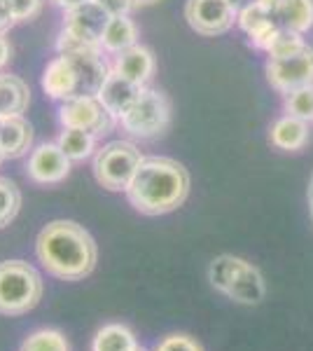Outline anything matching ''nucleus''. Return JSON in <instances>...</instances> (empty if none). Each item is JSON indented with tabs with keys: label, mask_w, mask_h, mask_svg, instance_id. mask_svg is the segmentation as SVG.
<instances>
[{
	"label": "nucleus",
	"mask_w": 313,
	"mask_h": 351,
	"mask_svg": "<svg viewBox=\"0 0 313 351\" xmlns=\"http://www.w3.org/2000/svg\"><path fill=\"white\" fill-rule=\"evenodd\" d=\"M94 3L101 5L110 16H124V14L129 16L131 12H136L140 8L138 0H94Z\"/></svg>",
	"instance_id": "30"
},
{
	"label": "nucleus",
	"mask_w": 313,
	"mask_h": 351,
	"mask_svg": "<svg viewBox=\"0 0 313 351\" xmlns=\"http://www.w3.org/2000/svg\"><path fill=\"white\" fill-rule=\"evenodd\" d=\"M108 21H110V14H108L101 5H96L94 0L64 12L66 31H71L73 36L82 38V40H87V43H94V45H101V36H103Z\"/></svg>",
	"instance_id": "13"
},
{
	"label": "nucleus",
	"mask_w": 313,
	"mask_h": 351,
	"mask_svg": "<svg viewBox=\"0 0 313 351\" xmlns=\"http://www.w3.org/2000/svg\"><path fill=\"white\" fill-rule=\"evenodd\" d=\"M274 10L283 28L306 33L313 26V0H274Z\"/></svg>",
	"instance_id": "21"
},
{
	"label": "nucleus",
	"mask_w": 313,
	"mask_h": 351,
	"mask_svg": "<svg viewBox=\"0 0 313 351\" xmlns=\"http://www.w3.org/2000/svg\"><path fill=\"white\" fill-rule=\"evenodd\" d=\"M21 351H71V342L56 328H40L24 339Z\"/></svg>",
	"instance_id": "24"
},
{
	"label": "nucleus",
	"mask_w": 313,
	"mask_h": 351,
	"mask_svg": "<svg viewBox=\"0 0 313 351\" xmlns=\"http://www.w3.org/2000/svg\"><path fill=\"white\" fill-rule=\"evenodd\" d=\"M138 349L136 335L124 324H108L92 339V351H134Z\"/></svg>",
	"instance_id": "22"
},
{
	"label": "nucleus",
	"mask_w": 313,
	"mask_h": 351,
	"mask_svg": "<svg viewBox=\"0 0 313 351\" xmlns=\"http://www.w3.org/2000/svg\"><path fill=\"white\" fill-rule=\"evenodd\" d=\"M96 141L99 138L89 132L64 127L59 134V138H56V143L61 145V150L66 152L71 162H84L96 155Z\"/></svg>",
	"instance_id": "23"
},
{
	"label": "nucleus",
	"mask_w": 313,
	"mask_h": 351,
	"mask_svg": "<svg viewBox=\"0 0 313 351\" xmlns=\"http://www.w3.org/2000/svg\"><path fill=\"white\" fill-rule=\"evenodd\" d=\"M138 45V26L131 16H110L103 36H101V47L105 54H122Z\"/></svg>",
	"instance_id": "19"
},
{
	"label": "nucleus",
	"mask_w": 313,
	"mask_h": 351,
	"mask_svg": "<svg viewBox=\"0 0 313 351\" xmlns=\"http://www.w3.org/2000/svg\"><path fill=\"white\" fill-rule=\"evenodd\" d=\"M155 3H157V0H138L140 8H145V5H155Z\"/></svg>",
	"instance_id": "36"
},
{
	"label": "nucleus",
	"mask_w": 313,
	"mask_h": 351,
	"mask_svg": "<svg viewBox=\"0 0 313 351\" xmlns=\"http://www.w3.org/2000/svg\"><path fill=\"white\" fill-rule=\"evenodd\" d=\"M143 89L145 87L127 80V77H122L115 71H110V75H108V80L103 82V87H101V92L96 96H99V101L108 108V112L119 122L129 112L131 106L138 101Z\"/></svg>",
	"instance_id": "14"
},
{
	"label": "nucleus",
	"mask_w": 313,
	"mask_h": 351,
	"mask_svg": "<svg viewBox=\"0 0 313 351\" xmlns=\"http://www.w3.org/2000/svg\"><path fill=\"white\" fill-rule=\"evenodd\" d=\"M143 155L131 141H110L94 155V178L110 192H127Z\"/></svg>",
	"instance_id": "5"
},
{
	"label": "nucleus",
	"mask_w": 313,
	"mask_h": 351,
	"mask_svg": "<svg viewBox=\"0 0 313 351\" xmlns=\"http://www.w3.org/2000/svg\"><path fill=\"white\" fill-rule=\"evenodd\" d=\"M309 208H311V218H313V178L309 183Z\"/></svg>",
	"instance_id": "35"
},
{
	"label": "nucleus",
	"mask_w": 313,
	"mask_h": 351,
	"mask_svg": "<svg viewBox=\"0 0 313 351\" xmlns=\"http://www.w3.org/2000/svg\"><path fill=\"white\" fill-rule=\"evenodd\" d=\"M36 256L47 274L61 281H82L96 267L99 246L75 220H52L40 230Z\"/></svg>",
	"instance_id": "1"
},
{
	"label": "nucleus",
	"mask_w": 313,
	"mask_h": 351,
	"mask_svg": "<svg viewBox=\"0 0 313 351\" xmlns=\"http://www.w3.org/2000/svg\"><path fill=\"white\" fill-rule=\"evenodd\" d=\"M266 80L283 96L301 87H313V47L304 45L299 52L266 61Z\"/></svg>",
	"instance_id": "8"
},
{
	"label": "nucleus",
	"mask_w": 313,
	"mask_h": 351,
	"mask_svg": "<svg viewBox=\"0 0 313 351\" xmlns=\"http://www.w3.org/2000/svg\"><path fill=\"white\" fill-rule=\"evenodd\" d=\"M190 195V171L171 157H143L127 188V199L143 216H164Z\"/></svg>",
	"instance_id": "2"
},
{
	"label": "nucleus",
	"mask_w": 313,
	"mask_h": 351,
	"mask_svg": "<svg viewBox=\"0 0 313 351\" xmlns=\"http://www.w3.org/2000/svg\"><path fill=\"white\" fill-rule=\"evenodd\" d=\"M21 208V190L14 180L0 176V230L8 228Z\"/></svg>",
	"instance_id": "25"
},
{
	"label": "nucleus",
	"mask_w": 313,
	"mask_h": 351,
	"mask_svg": "<svg viewBox=\"0 0 313 351\" xmlns=\"http://www.w3.org/2000/svg\"><path fill=\"white\" fill-rule=\"evenodd\" d=\"M208 279L215 291L241 304H260L266 295V286L260 269L253 263L236 256H220L210 263Z\"/></svg>",
	"instance_id": "3"
},
{
	"label": "nucleus",
	"mask_w": 313,
	"mask_h": 351,
	"mask_svg": "<svg viewBox=\"0 0 313 351\" xmlns=\"http://www.w3.org/2000/svg\"><path fill=\"white\" fill-rule=\"evenodd\" d=\"M8 3H10V8H12L16 24L38 19L45 8V0H8Z\"/></svg>",
	"instance_id": "28"
},
{
	"label": "nucleus",
	"mask_w": 313,
	"mask_h": 351,
	"mask_svg": "<svg viewBox=\"0 0 313 351\" xmlns=\"http://www.w3.org/2000/svg\"><path fill=\"white\" fill-rule=\"evenodd\" d=\"M45 284L40 271L24 260L0 263V314L24 316L38 307Z\"/></svg>",
	"instance_id": "4"
},
{
	"label": "nucleus",
	"mask_w": 313,
	"mask_h": 351,
	"mask_svg": "<svg viewBox=\"0 0 313 351\" xmlns=\"http://www.w3.org/2000/svg\"><path fill=\"white\" fill-rule=\"evenodd\" d=\"M112 71L119 73V75L127 77L131 82L140 84V87H147V82L155 77L157 61L150 47H145V45H134L127 52L115 56Z\"/></svg>",
	"instance_id": "16"
},
{
	"label": "nucleus",
	"mask_w": 313,
	"mask_h": 351,
	"mask_svg": "<svg viewBox=\"0 0 313 351\" xmlns=\"http://www.w3.org/2000/svg\"><path fill=\"white\" fill-rule=\"evenodd\" d=\"M304 45L306 43H304V38H301V33L290 31V28H283V31L274 38V43L269 45L266 54H269V59H283V56L299 52Z\"/></svg>",
	"instance_id": "27"
},
{
	"label": "nucleus",
	"mask_w": 313,
	"mask_h": 351,
	"mask_svg": "<svg viewBox=\"0 0 313 351\" xmlns=\"http://www.w3.org/2000/svg\"><path fill=\"white\" fill-rule=\"evenodd\" d=\"M33 145V127L24 115L0 117V150L5 160L24 157Z\"/></svg>",
	"instance_id": "17"
},
{
	"label": "nucleus",
	"mask_w": 313,
	"mask_h": 351,
	"mask_svg": "<svg viewBox=\"0 0 313 351\" xmlns=\"http://www.w3.org/2000/svg\"><path fill=\"white\" fill-rule=\"evenodd\" d=\"M269 143L278 150L297 152L309 143V122L299 120L292 115H283L271 124Z\"/></svg>",
	"instance_id": "18"
},
{
	"label": "nucleus",
	"mask_w": 313,
	"mask_h": 351,
	"mask_svg": "<svg viewBox=\"0 0 313 351\" xmlns=\"http://www.w3.org/2000/svg\"><path fill=\"white\" fill-rule=\"evenodd\" d=\"M14 24H16V19L12 14L10 3H8V0H0V33H8Z\"/></svg>",
	"instance_id": "31"
},
{
	"label": "nucleus",
	"mask_w": 313,
	"mask_h": 351,
	"mask_svg": "<svg viewBox=\"0 0 313 351\" xmlns=\"http://www.w3.org/2000/svg\"><path fill=\"white\" fill-rule=\"evenodd\" d=\"M71 164L59 143H40L28 157L26 176L36 185H59L71 173Z\"/></svg>",
	"instance_id": "12"
},
{
	"label": "nucleus",
	"mask_w": 313,
	"mask_h": 351,
	"mask_svg": "<svg viewBox=\"0 0 313 351\" xmlns=\"http://www.w3.org/2000/svg\"><path fill=\"white\" fill-rule=\"evenodd\" d=\"M283 108H286V115L299 117L304 122H313V87H301L286 94Z\"/></svg>",
	"instance_id": "26"
},
{
	"label": "nucleus",
	"mask_w": 313,
	"mask_h": 351,
	"mask_svg": "<svg viewBox=\"0 0 313 351\" xmlns=\"http://www.w3.org/2000/svg\"><path fill=\"white\" fill-rule=\"evenodd\" d=\"M61 127L82 129V132L94 134L96 138L108 136L115 127V117L108 112V108L99 101V96H75L61 104L59 108Z\"/></svg>",
	"instance_id": "7"
},
{
	"label": "nucleus",
	"mask_w": 313,
	"mask_h": 351,
	"mask_svg": "<svg viewBox=\"0 0 313 351\" xmlns=\"http://www.w3.org/2000/svg\"><path fill=\"white\" fill-rule=\"evenodd\" d=\"M122 129L134 138L152 141L166 134L171 127V101L159 89L145 87L127 115L119 120Z\"/></svg>",
	"instance_id": "6"
},
{
	"label": "nucleus",
	"mask_w": 313,
	"mask_h": 351,
	"mask_svg": "<svg viewBox=\"0 0 313 351\" xmlns=\"http://www.w3.org/2000/svg\"><path fill=\"white\" fill-rule=\"evenodd\" d=\"M134 351H147V349H143V347H138V349H134Z\"/></svg>",
	"instance_id": "38"
},
{
	"label": "nucleus",
	"mask_w": 313,
	"mask_h": 351,
	"mask_svg": "<svg viewBox=\"0 0 313 351\" xmlns=\"http://www.w3.org/2000/svg\"><path fill=\"white\" fill-rule=\"evenodd\" d=\"M238 26L243 28V33L250 38V43L260 49H269V45L274 43V38L283 31L281 21L276 16L274 0H253L250 5L238 12Z\"/></svg>",
	"instance_id": "10"
},
{
	"label": "nucleus",
	"mask_w": 313,
	"mask_h": 351,
	"mask_svg": "<svg viewBox=\"0 0 313 351\" xmlns=\"http://www.w3.org/2000/svg\"><path fill=\"white\" fill-rule=\"evenodd\" d=\"M185 19L199 36L215 38L234 26L238 12L227 0H187Z\"/></svg>",
	"instance_id": "9"
},
{
	"label": "nucleus",
	"mask_w": 313,
	"mask_h": 351,
	"mask_svg": "<svg viewBox=\"0 0 313 351\" xmlns=\"http://www.w3.org/2000/svg\"><path fill=\"white\" fill-rule=\"evenodd\" d=\"M155 351H203V347L187 335H168L157 344Z\"/></svg>",
	"instance_id": "29"
},
{
	"label": "nucleus",
	"mask_w": 313,
	"mask_h": 351,
	"mask_svg": "<svg viewBox=\"0 0 313 351\" xmlns=\"http://www.w3.org/2000/svg\"><path fill=\"white\" fill-rule=\"evenodd\" d=\"M31 104V89L19 75L0 73V117L24 115Z\"/></svg>",
	"instance_id": "20"
},
{
	"label": "nucleus",
	"mask_w": 313,
	"mask_h": 351,
	"mask_svg": "<svg viewBox=\"0 0 313 351\" xmlns=\"http://www.w3.org/2000/svg\"><path fill=\"white\" fill-rule=\"evenodd\" d=\"M10 59H12V45L5 38V33H0V71L10 64Z\"/></svg>",
	"instance_id": "32"
},
{
	"label": "nucleus",
	"mask_w": 313,
	"mask_h": 351,
	"mask_svg": "<svg viewBox=\"0 0 313 351\" xmlns=\"http://www.w3.org/2000/svg\"><path fill=\"white\" fill-rule=\"evenodd\" d=\"M52 3L66 12V10H73V8H77V5H82V3H89V0H52Z\"/></svg>",
	"instance_id": "33"
},
{
	"label": "nucleus",
	"mask_w": 313,
	"mask_h": 351,
	"mask_svg": "<svg viewBox=\"0 0 313 351\" xmlns=\"http://www.w3.org/2000/svg\"><path fill=\"white\" fill-rule=\"evenodd\" d=\"M3 162H5V155H3V150H0V167H3Z\"/></svg>",
	"instance_id": "37"
},
{
	"label": "nucleus",
	"mask_w": 313,
	"mask_h": 351,
	"mask_svg": "<svg viewBox=\"0 0 313 351\" xmlns=\"http://www.w3.org/2000/svg\"><path fill=\"white\" fill-rule=\"evenodd\" d=\"M66 56L71 59L73 68H75L79 96L99 94L112 71V66L108 64L105 56H103V47H101V45H89V47L68 52Z\"/></svg>",
	"instance_id": "11"
},
{
	"label": "nucleus",
	"mask_w": 313,
	"mask_h": 351,
	"mask_svg": "<svg viewBox=\"0 0 313 351\" xmlns=\"http://www.w3.org/2000/svg\"><path fill=\"white\" fill-rule=\"evenodd\" d=\"M42 89L49 99L61 101V104L68 99L79 96L75 68H73L71 59H68L66 54L54 56V59L47 64V68L42 71Z\"/></svg>",
	"instance_id": "15"
},
{
	"label": "nucleus",
	"mask_w": 313,
	"mask_h": 351,
	"mask_svg": "<svg viewBox=\"0 0 313 351\" xmlns=\"http://www.w3.org/2000/svg\"><path fill=\"white\" fill-rule=\"evenodd\" d=\"M227 3H229L231 8L236 10V12H241V10L246 8V5H250V3H253V0H227Z\"/></svg>",
	"instance_id": "34"
}]
</instances>
